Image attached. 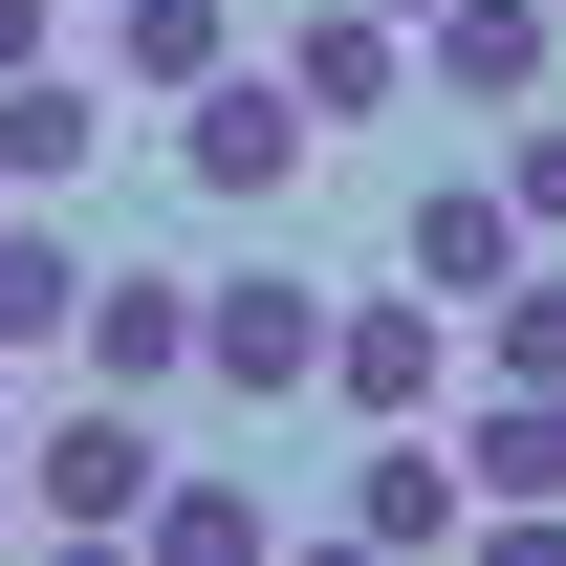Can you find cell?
I'll list each match as a JSON object with an SVG mask.
<instances>
[{"mask_svg": "<svg viewBox=\"0 0 566 566\" xmlns=\"http://www.w3.org/2000/svg\"><path fill=\"white\" fill-rule=\"evenodd\" d=\"M218 66H240V0H109V87L175 109V87H218Z\"/></svg>", "mask_w": 566, "mask_h": 566, "instance_id": "obj_12", "label": "cell"}, {"mask_svg": "<svg viewBox=\"0 0 566 566\" xmlns=\"http://www.w3.org/2000/svg\"><path fill=\"white\" fill-rule=\"evenodd\" d=\"M0 370H22V349H0Z\"/></svg>", "mask_w": 566, "mask_h": 566, "instance_id": "obj_20", "label": "cell"}, {"mask_svg": "<svg viewBox=\"0 0 566 566\" xmlns=\"http://www.w3.org/2000/svg\"><path fill=\"white\" fill-rule=\"evenodd\" d=\"M0 523H22V480H0Z\"/></svg>", "mask_w": 566, "mask_h": 566, "instance_id": "obj_18", "label": "cell"}, {"mask_svg": "<svg viewBox=\"0 0 566 566\" xmlns=\"http://www.w3.org/2000/svg\"><path fill=\"white\" fill-rule=\"evenodd\" d=\"M545 66H566V0H436V22H415V87H436V109H501V132H523Z\"/></svg>", "mask_w": 566, "mask_h": 566, "instance_id": "obj_3", "label": "cell"}, {"mask_svg": "<svg viewBox=\"0 0 566 566\" xmlns=\"http://www.w3.org/2000/svg\"><path fill=\"white\" fill-rule=\"evenodd\" d=\"M87 327V240H66V197H0V349H66Z\"/></svg>", "mask_w": 566, "mask_h": 566, "instance_id": "obj_11", "label": "cell"}, {"mask_svg": "<svg viewBox=\"0 0 566 566\" xmlns=\"http://www.w3.org/2000/svg\"><path fill=\"white\" fill-rule=\"evenodd\" d=\"M262 66L305 87L327 132H392V109H415V22H392V0H305V22H283Z\"/></svg>", "mask_w": 566, "mask_h": 566, "instance_id": "obj_6", "label": "cell"}, {"mask_svg": "<svg viewBox=\"0 0 566 566\" xmlns=\"http://www.w3.org/2000/svg\"><path fill=\"white\" fill-rule=\"evenodd\" d=\"M87 153H109V66H22L0 87V197H87Z\"/></svg>", "mask_w": 566, "mask_h": 566, "instance_id": "obj_10", "label": "cell"}, {"mask_svg": "<svg viewBox=\"0 0 566 566\" xmlns=\"http://www.w3.org/2000/svg\"><path fill=\"white\" fill-rule=\"evenodd\" d=\"M458 370H501V392H566V262H523L501 305H458Z\"/></svg>", "mask_w": 566, "mask_h": 566, "instance_id": "obj_13", "label": "cell"}, {"mask_svg": "<svg viewBox=\"0 0 566 566\" xmlns=\"http://www.w3.org/2000/svg\"><path fill=\"white\" fill-rule=\"evenodd\" d=\"M153 566H262V480H153Z\"/></svg>", "mask_w": 566, "mask_h": 566, "instance_id": "obj_15", "label": "cell"}, {"mask_svg": "<svg viewBox=\"0 0 566 566\" xmlns=\"http://www.w3.org/2000/svg\"><path fill=\"white\" fill-rule=\"evenodd\" d=\"M305 153H327V109H305V87L283 66H218V87H175V175H197V197H305Z\"/></svg>", "mask_w": 566, "mask_h": 566, "instance_id": "obj_1", "label": "cell"}, {"mask_svg": "<svg viewBox=\"0 0 566 566\" xmlns=\"http://www.w3.org/2000/svg\"><path fill=\"white\" fill-rule=\"evenodd\" d=\"M197 370L240 392V415H283V392H327V283H197Z\"/></svg>", "mask_w": 566, "mask_h": 566, "instance_id": "obj_4", "label": "cell"}, {"mask_svg": "<svg viewBox=\"0 0 566 566\" xmlns=\"http://www.w3.org/2000/svg\"><path fill=\"white\" fill-rule=\"evenodd\" d=\"M392 262H415L436 305H501V283L545 262V218L501 197V175H415V218H392Z\"/></svg>", "mask_w": 566, "mask_h": 566, "instance_id": "obj_7", "label": "cell"}, {"mask_svg": "<svg viewBox=\"0 0 566 566\" xmlns=\"http://www.w3.org/2000/svg\"><path fill=\"white\" fill-rule=\"evenodd\" d=\"M66 349H87V392H175V370H197V283H175V262H109Z\"/></svg>", "mask_w": 566, "mask_h": 566, "instance_id": "obj_9", "label": "cell"}, {"mask_svg": "<svg viewBox=\"0 0 566 566\" xmlns=\"http://www.w3.org/2000/svg\"><path fill=\"white\" fill-rule=\"evenodd\" d=\"M327 392H349L370 436L436 415V392H458V305H436V283H415V305H327Z\"/></svg>", "mask_w": 566, "mask_h": 566, "instance_id": "obj_8", "label": "cell"}, {"mask_svg": "<svg viewBox=\"0 0 566 566\" xmlns=\"http://www.w3.org/2000/svg\"><path fill=\"white\" fill-rule=\"evenodd\" d=\"M153 392H87V415H44L22 436V523H66V545H109V523H153Z\"/></svg>", "mask_w": 566, "mask_h": 566, "instance_id": "obj_2", "label": "cell"}, {"mask_svg": "<svg viewBox=\"0 0 566 566\" xmlns=\"http://www.w3.org/2000/svg\"><path fill=\"white\" fill-rule=\"evenodd\" d=\"M392 22H436V0H392Z\"/></svg>", "mask_w": 566, "mask_h": 566, "instance_id": "obj_19", "label": "cell"}, {"mask_svg": "<svg viewBox=\"0 0 566 566\" xmlns=\"http://www.w3.org/2000/svg\"><path fill=\"white\" fill-rule=\"evenodd\" d=\"M458 458H480V501H566V392H501V370H480Z\"/></svg>", "mask_w": 566, "mask_h": 566, "instance_id": "obj_14", "label": "cell"}, {"mask_svg": "<svg viewBox=\"0 0 566 566\" xmlns=\"http://www.w3.org/2000/svg\"><path fill=\"white\" fill-rule=\"evenodd\" d=\"M22 66H66V0H0V87Z\"/></svg>", "mask_w": 566, "mask_h": 566, "instance_id": "obj_17", "label": "cell"}, {"mask_svg": "<svg viewBox=\"0 0 566 566\" xmlns=\"http://www.w3.org/2000/svg\"><path fill=\"white\" fill-rule=\"evenodd\" d=\"M349 545H370V566H415V545H480V458H458L436 415H392V436L349 458Z\"/></svg>", "mask_w": 566, "mask_h": 566, "instance_id": "obj_5", "label": "cell"}, {"mask_svg": "<svg viewBox=\"0 0 566 566\" xmlns=\"http://www.w3.org/2000/svg\"><path fill=\"white\" fill-rule=\"evenodd\" d=\"M501 197H523V218L566 240V109H523V153H501Z\"/></svg>", "mask_w": 566, "mask_h": 566, "instance_id": "obj_16", "label": "cell"}]
</instances>
